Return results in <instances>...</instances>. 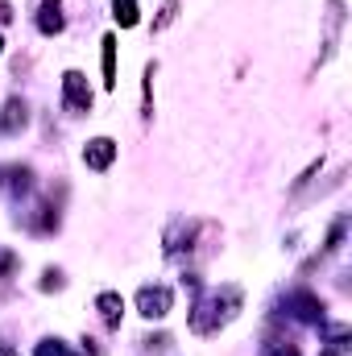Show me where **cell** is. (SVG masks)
Returning <instances> with one entry per match:
<instances>
[{"label":"cell","instance_id":"cell-15","mask_svg":"<svg viewBox=\"0 0 352 356\" xmlns=\"http://www.w3.org/2000/svg\"><path fill=\"white\" fill-rule=\"evenodd\" d=\"M0 356H21V353H17L13 344H0Z\"/></svg>","mask_w":352,"mask_h":356},{"label":"cell","instance_id":"cell-8","mask_svg":"<svg viewBox=\"0 0 352 356\" xmlns=\"http://www.w3.org/2000/svg\"><path fill=\"white\" fill-rule=\"evenodd\" d=\"M0 129H4V133L25 129V104H21V99H8V108H4V116H0Z\"/></svg>","mask_w":352,"mask_h":356},{"label":"cell","instance_id":"cell-10","mask_svg":"<svg viewBox=\"0 0 352 356\" xmlns=\"http://www.w3.org/2000/svg\"><path fill=\"white\" fill-rule=\"evenodd\" d=\"M38 29H42V33H58V29H63V17H58V8H42V17H38Z\"/></svg>","mask_w":352,"mask_h":356},{"label":"cell","instance_id":"cell-9","mask_svg":"<svg viewBox=\"0 0 352 356\" xmlns=\"http://www.w3.org/2000/svg\"><path fill=\"white\" fill-rule=\"evenodd\" d=\"M112 17H116L125 29H133V25L141 21V13H137V0H112Z\"/></svg>","mask_w":352,"mask_h":356},{"label":"cell","instance_id":"cell-17","mask_svg":"<svg viewBox=\"0 0 352 356\" xmlns=\"http://www.w3.org/2000/svg\"><path fill=\"white\" fill-rule=\"evenodd\" d=\"M0 50H4V38H0Z\"/></svg>","mask_w":352,"mask_h":356},{"label":"cell","instance_id":"cell-3","mask_svg":"<svg viewBox=\"0 0 352 356\" xmlns=\"http://www.w3.org/2000/svg\"><path fill=\"white\" fill-rule=\"evenodd\" d=\"M63 99H67L71 112H91V88L79 71H67L63 75Z\"/></svg>","mask_w":352,"mask_h":356},{"label":"cell","instance_id":"cell-4","mask_svg":"<svg viewBox=\"0 0 352 356\" xmlns=\"http://www.w3.org/2000/svg\"><path fill=\"white\" fill-rule=\"evenodd\" d=\"M112 158H116V141L112 137H95V141H88V149H83V162H88L91 170H108Z\"/></svg>","mask_w":352,"mask_h":356},{"label":"cell","instance_id":"cell-5","mask_svg":"<svg viewBox=\"0 0 352 356\" xmlns=\"http://www.w3.org/2000/svg\"><path fill=\"white\" fill-rule=\"evenodd\" d=\"M95 311H99V319H104L108 327H120V315H125V298H120V294H112V290H104V294L95 298Z\"/></svg>","mask_w":352,"mask_h":356},{"label":"cell","instance_id":"cell-12","mask_svg":"<svg viewBox=\"0 0 352 356\" xmlns=\"http://www.w3.org/2000/svg\"><path fill=\"white\" fill-rule=\"evenodd\" d=\"M38 356H71V353H67V348H63L58 340H46V344L38 348Z\"/></svg>","mask_w":352,"mask_h":356},{"label":"cell","instance_id":"cell-16","mask_svg":"<svg viewBox=\"0 0 352 356\" xmlns=\"http://www.w3.org/2000/svg\"><path fill=\"white\" fill-rule=\"evenodd\" d=\"M319 356H336V348H323V353H319Z\"/></svg>","mask_w":352,"mask_h":356},{"label":"cell","instance_id":"cell-6","mask_svg":"<svg viewBox=\"0 0 352 356\" xmlns=\"http://www.w3.org/2000/svg\"><path fill=\"white\" fill-rule=\"evenodd\" d=\"M286 307H294V315L298 319H307V323H315V319H323V302L315 298V294H294Z\"/></svg>","mask_w":352,"mask_h":356},{"label":"cell","instance_id":"cell-11","mask_svg":"<svg viewBox=\"0 0 352 356\" xmlns=\"http://www.w3.org/2000/svg\"><path fill=\"white\" fill-rule=\"evenodd\" d=\"M265 356H298V348H294V344H282V340H278V344H265Z\"/></svg>","mask_w":352,"mask_h":356},{"label":"cell","instance_id":"cell-14","mask_svg":"<svg viewBox=\"0 0 352 356\" xmlns=\"http://www.w3.org/2000/svg\"><path fill=\"white\" fill-rule=\"evenodd\" d=\"M0 21H13V8H8L4 0H0Z\"/></svg>","mask_w":352,"mask_h":356},{"label":"cell","instance_id":"cell-2","mask_svg":"<svg viewBox=\"0 0 352 356\" xmlns=\"http://www.w3.org/2000/svg\"><path fill=\"white\" fill-rule=\"evenodd\" d=\"M137 311H141L145 319H166V315H170V290H166V286H145V290L137 294Z\"/></svg>","mask_w":352,"mask_h":356},{"label":"cell","instance_id":"cell-1","mask_svg":"<svg viewBox=\"0 0 352 356\" xmlns=\"http://www.w3.org/2000/svg\"><path fill=\"white\" fill-rule=\"evenodd\" d=\"M237 307H241V290H220V294H211V298H203L195 311H191V332H199V336H207V332H216L220 323H228L232 315H237Z\"/></svg>","mask_w":352,"mask_h":356},{"label":"cell","instance_id":"cell-7","mask_svg":"<svg viewBox=\"0 0 352 356\" xmlns=\"http://www.w3.org/2000/svg\"><path fill=\"white\" fill-rule=\"evenodd\" d=\"M99 46H104V88L112 91V88H116V38L108 33Z\"/></svg>","mask_w":352,"mask_h":356},{"label":"cell","instance_id":"cell-13","mask_svg":"<svg viewBox=\"0 0 352 356\" xmlns=\"http://www.w3.org/2000/svg\"><path fill=\"white\" fill-rule=\"evenodd\" d=\"M58 286H63V277L50 269V273H46V282H42V290H58Z\"/></svg>","mask_w":352,"mask_h":356}]
</instances>
